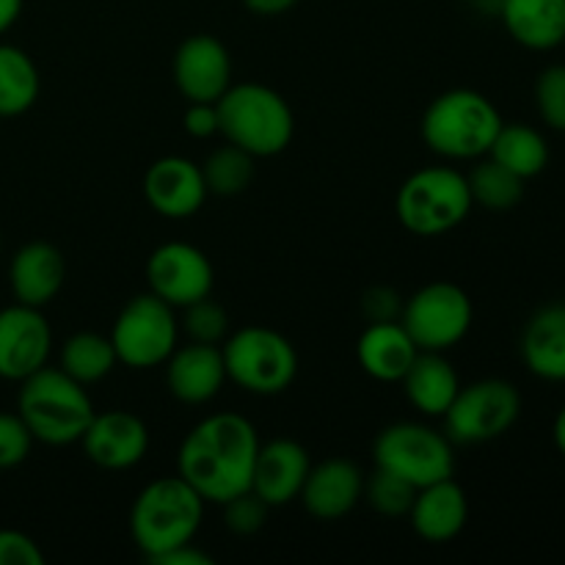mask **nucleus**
<instances>
[{"label": "nucleus", "mask_w": 565, "mask_h": 565, "mask_svg": "<svg viewBox=\"0 0 565 565\" xmlns=\"http://www.w3.org/2000/svg\"><path fill=\"white\" fill-rule=\"evenodd\" d=\"M116 364H119V356L114 351V342L97 331H77L61 348L58 367L83 386L108 379Z\"/></svg>", "instance_id": "nucleus-28"}, {"label": "nucleus", "mask_w": 565, "mask_h": 565, "mask_svg": "<svg viewBox=\"0 0 565 565\" xmlns=\"http://www.w3.org/2000/svg\"><path fill=\"white\" fill-rule=\"evenodd\" d=\"M312 461L307 447L296 439H274L259 445L257 461H254L252 491L268 508L290 505L298 500L307 480Z\"/></svg>", "instance_id": "nucleus-19"}, {"label": "nucleus", "mask_w": 565, "mask_h": 565, "mask_svg": "<svg viewBox=\"0 0 565 565\" xmlns=\"http://www.w3.org/2000/svg\"><path fill=\"white\" fill-rule=\"evenodd\" d=\"M64 254L55 246H50V243L33 241L11 257L9 285L17 303H28V307L39 309L47 307L58 296L61 287H64Z\"/></svg>", "instance_id": "nucleus-21"}, {"label": "nucleus", "mask_w": 565, "mask_h": 565, "mask_svg": "<svg viewBox=\"0 0 565 565\" xmlns=\"http://www.w3.org/2000/svg\"><path fill=\"white\" fill-rule=\"evenodd\" d=\"M17 414L28 425L33 441L66 447L83 439L94 417V403L86 386L70 379L61 367L44 364L42 370L20 381Z\"/></svg>", "instance_id": "nucleus-3"}, {"label": "nucleus", "mask_w": 565, "mask_h": 565, "mask_svg": "<svg viewBox=\"0 0 565 565\" xmlns=\"http://www.w3.org/2000/svg\"><path fill=\"white\" fill-rule=\"evenodd\" d=\"M174 83L188 103H218L232 86V58L224 42L210 33L188 36L171 61Z\"/></svg>", "instance_id": "nucleus-14"}, {"label": "nucleus", "mask_w": 565, "mask_h": 565, "mask_svg": "<svg viewBox=\"0 0 565 565\" xmlns=\"http://www.w3.org/2000/svg\"><path fill=\"white\" fill-rule=\"evenodd\" d=\"M502 116L486 94L475 88H450L425 108L423 141L447 160H480L489 154Z\"/></svg>", "instance_id": "nucleus-4"}, {"label": "nucleus", "mask_w": 565, "mask_h": 565, "mask_svg": "<svg viewBox=\"0 0 565 565\" xmlns=\"http://www.w3.org/2000/svg\"><path fill=\"white\" fill-rule=\"evenodd\" d=\"M108 337L119 362L127 367H160L180 340V320L174 307L160 301L154 292H141L121 307Z\"/></svg>", "instance_id": "nucleus-10"}, {"label": "nucleus", "mask_w": 565, "mask_h": 565, "mask_svg": "<svg viewBox=\"0 0 565 565\" xmlns=\"http://www.w3.org/2000/svg\"><path fill=\"white\" fill-rule=\"evenodd\" d=\"M401 384L408 403L425 417H445V412L461 390L456 367L439 351H419Z\"/></svg>", "instance_id": "nucleus-25"}, {"label": "nucleus", "mask_w": 565, "mask_h": 565, "mask_svg": "<svg viewBox=\"0 0 565 565\" xmlns=\"http://www.w3.org/2000/svg\"><path fill=\"white\" fill-rule=\"evenodd\" d=\"M419 348L406 331L401 320H386V323H367L356 342L359 367L370 379L381 384H395L403 381L406 370L417 359Z\"/></svg>", "instance_id": "nucleus-22"}, {"label": "nucleus", "mask_w": 565, "mask_h": 565, "mask_svg": "<svg viewBox=\"0 0 565 565\" xmlns=\"http://www.w3.org/2000/svg\"><path fill=\"white\" fill-rule=\"evenodd\" d=\"M221 508H224V524L232 535L259 533V530L265 527V519H268L270 511L252 489L226 500Z\"/></svg>", "instance_id": "nucleus-34"}, {"label": "nucleus", "mask_w": 565, "mask_h": 565, "mask_svg": "<svg viewBox=\"0 0 565 565\" xmlns=\"http://www.w3.org/2000/svg\"><path fill=\"white\" fill-rule=\"evenodd\" d=\"M535 108L541 121L565 132V64H552L535 81Z\"/></svg>", "instance_id": "nucleus-33"}, {"label": "nucleus", "mask_w": 565, "mask_h": 565, "mask_svg": "<svg viewBox=\"0 0 565 565\" xmlns=\"http://www.w3.org/2000/svg\"><path fill=\"white\" fill-rule=\"evenodd\" d=\"M475 3H480V6H491V9H497V6H500V0H475Z\"/></svg>", "instance_id": "nucleus-43"}, {"label": "nucleus", "mask_w": 565, "mask_h": 565, "mask_svg": "<svg viewBox=\"0 0 565 565\" xmlns=\"http://www.w3.org/2000/svg\"><path fill=\"white\" fill-rule=\"evenodd\" d=\"M226 379L248 395L274 397L290 390L298 375V353L292 342L268 326H246L226 337Z\"/></svg>", "instance_id": "nucleus-7"}, {"label": "nucleus", "mask_w": 565, "mask_h": 565, "mask_svg": "<svg viewBox=\"0 0 565 565\" xmlns=\"http://www.w3.org/2000/svg\"><path fill=\"white\" fill-rule=\"evenodd\" d=\"M22 0H0V36L20 20Z\"/></svg>", "instance_id": "nucleus-41"}, {"label": "nucleus", "mask_w": 565, "mask_h": 565, "mask_svg": "<svg viewBox=\"0 0 565 565\" xmlns=\"http://www.w3.org/2000/svg\"><path fill=\"white\" fill-rule=\"evenodd\" d=\"M475 202L467 174L450 166H425L401 185L395 210L401 224L417 237H439L467 221Z\"/></svg>", "instance_id": "nucleus-6"}, {"label": "nucleus", "mask_w": 565, "mask_h": 565, "mask_svg": "<svg viewBox=\"0 0 565 565\" xmlns=\"http://www.w3.org/2000/svg\"><path fill=\"white\" fill-rule=\"evenodd\" d=\"M218 132L254 158L285 152L296 132V119L279 92L263 83H232L218 99Z\"/></svg>", "instance_id": "nucleus-5"}, {"label": "nucleus", "mask_w": 565, "mask_h": 565, "mask_svg": "<svg viewBox=\"0 0 565 565\" xmlns=\"http://www.w3.org/2000/svg\"><path fill=\"white\" fill-rule=\"evenodd\" d=\"M213 263L191 243H163L147 259L149 292L174 309H185L188 303L207 298L213 292Z\"/></svg>", "instance_id": "nucleus-12"}, {"label": "nucleus", "mask_w": 565, "mask_h": 565, "mask_svg": "<svg viewBox=\"0 0 565 565\" xmlns=\"http://www.w3.org/2000/svg\"><path fill=\"white\" fill-rule=\"evenodd\" d=\"M489 158L527 182L550 166V143L535 127L524 125V121H511V125L502 121L489 149Z\"/></svg>", "instance_id": "nucleus-26"}, {"label": "nucleus", "mask_w": 565, "mask_h": 565, "mask_svg": "<svg viewBox=\"0 0 565 565\" xmlns=\"http://www.w3.org/2000/svg\"><path fill=\"white\" fill-rule=\"evenodd\" d=\"M182 127L191 138H213L218 132V105L215 103H191L185 116H182Z\"/></svg>", "instance_id": "nucleus-38"}, {"label": "nucleus", "mask_w": 565, "mask_h": 565, "mask_svg": "<svg viewBox=\"0 0 565 565\" xmlns=\"http://www.w3.org/2000/svg\"><path fill=\"white\" fill-rule=\"evenodd\" d=\"M519 417L522 392L505 379H483L461 386L441 419L452 445H486L505 436Z\"/></svg>", "instance_id": "nucleus-9"}, {"label": "nucleus", "mask_w": 565, "mask_h": 565, "mask_svg": "<svg viewBox=\"0 0 565 565\" xmlns=\"http://www.w3.org/2000/svg\"><path fill=\"white\" fill-rule=\"evenodd\" d=\"M39 70L25 50L14 44H0V116H22L39 99Z\"/></svg>", "instance_id": "nucleus-27"}, {"label": "nucleus", "mask_w": 565, "mask_h": 565, "mask_svg": "<svg viewBox=\"0 0 565 565\" xmlns=\"http://www.w3.org/2000/svg\"><path fill=\"white\" fill-rule=\"evenodd\" d=\"M180 329L191 342H204V345H221L230 334V315L213 298H202L182 309Z\"/></svg>", "instance_id": "nucleus-32"}, {"label": "nucleus", "mask_w": 565, "mask_h": 565, "mask_svg": "<svg viewBox=\"0 0 565 565\" xmlns=\"http://www.w3.org/2000/svg\"><path fill=\"white\" fill-rule=\"evenodd\" d=\"M81 445L88 461L97 463L99 469L121 472L143 461L149 450V430L143 419L132 412H121V408H110L103 414L94 412Z\"/></svg>", "instance_id": "nucleus-15"}, {"label": "nucleus", "mask_w": 565, "mask_h": 565, "mask_svg": "<svg viewBox=\"0 0 565 565\" xmlns=\"http://www.w3.org/2000/svg\"><path fill=\"white\" fill-rule=\"evenodd\" d=\"M243 6L257 17H279L296 9L298 0H243Z\"/></svg>", "instance_id": "nucleus-40"}, {"label": "nucleus", "mask_w": 565, "mask_h": 565, "mask_svg": "<svg viewBox=\"0 0 565 565\" xmlns=\"http://www.w3.org/2000/svg\"><path fill=\"white\" fill-rule=\"evenodd\" d=\"M154 563L158 565H213V557H210L207 552L199 550V546H193L191 541V544H182L177 546V550L160 555Z\"/></svg>", "instance_id": "nucleus-39"}, {"label": "nucleus", "mask_w": 565, "mask_h": 565, "mask_svg": "<svg viewBox=\"0 0 565 565\" xmlns=\"http://www.w3.org/2000/svg\"><path fill=\"white\" fill-rule=\"evenodd\" d=\"M44 555L31 535L0 530V565H42Z\"/></svg>", "instance_id": "nucleus-36"}, {"label": "nucleus", "mask_w": 565, "mask_h": 565, "mask_svg": "<svg viewBox=\"0 0 565 565\" xmlns=\"http://www.w3.org/2000/svg\"><path fill=\"white\" fill-rule=\"evenodd\" d=\"M259 452L257 428L235 412H218L193 425L177 452V475L204 502L224 505L252 489Z\"/></svg>", "instance_id": "nucleus-1"}, {"label": "nucleus", "mask_w": 565, "mask_h": 565, "mask_svg": "<svg viewBox=\"0 0 565 565\" xmlns=\"http://www.w3.org/2000/svg\"><path fill=\"white\" fill-rule=\"evenodd\" d=\"M207 502L180 475H163L138 491L130 511V533L147 561L191 544L199 535Z\"/></svg>", "instance_id": "nucleus-2"}, {"label": "nucleus", "mask_w": 565, "mask_h": 565, "mask_svg": "<svg viewBox=\"0 0 565 565\" xmlns=\"http://www.w3.org/2000/svg\"><path fill=\"white\" fill-rule=\"evenodd\" d=\"M254 160H257L254 154H248L246 149L235 147L230 141H226V147L210 152L202 166L207 193H215L221 199L241 196L254 180Z\"/></svg>", "instance_id": "nucleus-30"}, {"label": "nucleus", "mask_w": 565, "mask_h": 565, "mask_svg": "<svg viewBox=\"0 0 565 565\" xmlns=\"http://www.w3.org/2000/svg\"><path fill=\"white\" fill-rule=\"evenodd\" d=\"M508 36L522 47L546 53L565 44V0H500Z\"/></svg>", "instance_id": "nucleus-23"}, {"label": "nucleus", "mask_w": 565, "mask_h": 565, "mask_svg": "<svg viewBox=\"0 0 565 565\" xmlns=\"http://www.w3.org/2000/svg\"><path fill=\"white\" fill-rule=\"evenodd\" d=\"M298 500L303 502L309 516L337 522L364 500L362 469L348 458H326L309 469Z\"/></svg>", "instance_id": "nucleus-17"}, {"label": "nucleus", "mask_w": 565, "mask_h": 565, "mask_svg": "<svg viewBox=\"0 0 565 565\" xmlns=\"http://www.w3.org/2000/svg\"><path fill=\"white\" fill-rule=\"evenodd\" d=\"M467 182H469V193H472V202L486 210H494V213L513 210L524 196L522 177L508 171L505 166L491 160L489 154H486V160H480V163L469 171Z\"/></svg>", "instance_id": "nucleus-29"}, {"label": "nucleus", "mask_w": 565, "mask_h": 565, "mask_svg": "<svg viewBox=\"0 0 565 565\" xmlns=\"http://www.w3.org/2000/svg\"><path fill=\"white\" fill-rule=\"evenodd\" d=\"M552 436H555V447L557 452L565 458V406L557 412L555 417V428H552Z\"/></svg>", "instance_id": "nucleus-42"}, {"label": "nucleus", "mask_w": 565, "mask_h": 565, "mask_svg": "<svg viewBox=\"0 0 565 565\" xmlns=\"http://www.w3.org/2000/svg\"><path fill=\"white\" fill-rule=\"evenodd\" d=\"M373 458L375 467L401 475L417 489L456 475V452L445 430L419 423L386 425L375 436Z\"/></svg>", "instance_id": "nucleus-8"}, {"label": "nucleus", "mask_w": 565, "mask_h": 565, "mask_svg": "<svg viewBox=\"0 0 565 565\" xmlns=\"http://www.w3.org/2000/svg\"><path fill=\"white\" fill-rule=\"evenodd\" d=\"M207 182H204L202 166L193 160L169 154L154 160L143 174V199L158 215L171 221L191 218L207 202Z\"/></svg>", "instance_id": "nucleus-16"}, {"label": "nucleus", "mask_w": 565, "mask_h": 565, "mask_svg": "<svg viewBox=\"0 0 565 565\" xmlns=\"http://www.w3.org/2000/svg\"><path fill=\"white\" fill-rule=\"evenodd\" d=\"M522 362L535 379L565 381V303H546L527 320Z\"/></svg>", "instance_id": "nucleus-24"}, {"label": "nucleus", "mask_w": 565, "mask_h": 565, "mask_svg": "<svg viewBox=\"0 0 565 565\" xmlns=\"http://www.w3.org/2000/svg\"><path fill=\"white\" fill-rule=\"evenodd\" d=\"M417 497V486L408 483L401 475L390 472V469L375 467L373 478H364V500L381 513V516H408Z\"/></svg>", "instance_id": "nucleus-31"}, {"label": "nucleus", "mask_w": 565, "mask_h": 565, "mask_svg": "<svg viewBox=\"0 0 565 565\" xmlns=\"http://www.w3.org/2000/svg\"><path fill=\"white\" fill-rule=\"evenodd\" d=\"M33 436L20 414L0 412V469H14L31 456Z\"/></svg>", "instance_id": "nucleus-35"}, {"label": "nucleus", "mask_w": 565, "mask_h": 565, "mask_svg": "<svg viewBox=\"0 0 565 565\" xmlns=\"http://www.w3.org/2000/svg\"><path fill=\"white\" fill-rule=\"evenodd\" d=\"M53 331L39 307L11 303L0 309V379L25 381L47 364Z\"/></svg>", "instance_id": "nucleus-13"}, {"label": "nucleus", "mask_w": 565, "mask_h": 565, "mask_svg": "<svg viewBox=\"0 0 565 565\" xmlns=\"http://www.w3.org/2000/svg\"><path fill=\"white\" fill-rule=\"evenodd\" d=\"M475 320L472 298L452 281H430L403 301L401 323L419 351H450L469 334Z\"/></svg>", "instance_id": "nucleus-11"}, {"label": "nucleus", "mask_w": 565, "mask_h": 565, "mask_svg": "<svg viewBox=\"0 0 565 565\" xmlns=\"http://www.w3.org/2000/svg\"><path fill=\"white\" fill-rule=\"evenodd\" d=\"M166 386L171 395L188 406H204L213 401L226 379L224 353L218 345H204V342H188L177 345L171 356L166 359Z\"/></svg>", "instance_id": "nucleus-18"}, {"label": "nucleus", "mask_w": 565, "mask_h": 565, "mask_svg": "<svg viewBox=\"0 0 565 565\" xmlns=\"http://www.w3.org/2000/svg\"><path fill=\"white\" fill-rule=\"evenodd\" d=\"M362 312L370 323H386V320H401L403 301L392 287H370L362 298Z\"/></svg>", "instance_id": "nucleus-37"}, {"label": "nucleus", "mask_w": 565, "mask_h": 565, "mask_svg": "<svg viewBox=\"0 0 565 565\" xmlns=\"http://www.w3.org/2000/svg\"><path fill=\"white\" fill-rule=\"evenodd\" d=\"M414 533L428 544H447L458 539L469 522L467 491L452 478L417 489L414 505L408 511Z\"/></svg>", "instance_id": "nucleus-20"}]
</instances>
